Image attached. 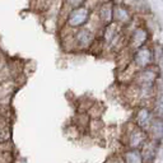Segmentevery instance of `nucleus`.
Returning <instances> with one entry per match:
<instances>
[{
	"mask_svg": "<svg viewBox=\"0 0 163 163\" xmlns=\"http://www.w3.org/2000/svg\"><path fill=\"white\" fill-rule=\"evenodd\" d=\"M148 134L147 131L138 128L133 121L128 122L121 134V144L124 148L128 149H142L143 145L148 142Z\"/></svg>",
	"mask_w": 163,
	"mask_h": 163,
	"instance_id": "1",
	"label": "nucleus"
},
{
	"mask_svg": "<svg viewBox=\"0 0 163 163\" xmlns=\"http://www.w3.org/2000/svg\"><path fill=\"white\" fill-rule=\"evenodd\" d=\"M92 12L87 5L71 9V10L66 14L65 18V26L69 27L70 29H79L83 28L85 24L89 23L90 17H92Z\"/></svg>",
	"mask_w": 163,
	"mask_h": 163,
	"instance_id": "2",
	"label": "nucleus"
},
{
	"mask_svg": "<svg viewBox=\"0 0 163 163\" xmlns=\"http://www.w3.org/2000/svg\"><path fill=\"white\" fill-rule=\"evenodd\" d=\"M131 62L138 70L156 65V50L154 46L147 45L131 52Z\"/></svg>",
	"mask_w": 163,
	"mask_h": 163,
	"instance_id": "3",
	"label": "nucleus"
},
{
	"mask_svg": "<svg viewBox=\"0 0 163 163\" xmlns=\"http://www.w3.org/2000/svg\"><path fill=\"white\" fill-rule=\"evenodd\" d=\"M158 78H159V68L157 65H152L145 69L138 70L134 75L131 84L139 88H154Z\"/></svg>",
	"mask_w": 163,
	"mask_h": 163,
	"instance_id": "4",
	"label": "nucleus"
},
{
	"mask_svg": "<svg viewBox=\"0 0 163 163\" xmlns=\"http://www.w3.org/2000/svg\"><path fill=\"white\" fill-rule=\"evenodd\" d=\"M153 120H154V115H153V111H152V106L140 105V106L135 107L134 114H133V120L131 121H133L138 128L147 131Z\"/></svg>",
	"mask_w": 163,
	"mask_h": 163,
	"instance_id": "5",
	"label": "nucleus"
},
{
	"mask_svg": "<svg viewBox=\"0 0 163 163\" xmlns=\"http://www.w3.org/2000/svg\"><path fill=\"white\" fill-rule=\"evenodd\" d=\"M149 40H151V32L148 31V28L139 26L131 32L130 37L128 38V47L129 50L135 51V50H138L140 47L149 45Z\"/></svg>",
	"mask_w": 163,
	"mask_h": 163,
	"instance_id": "6",
	"label": "nucleus"
},
{
	"mask_svg": "<svg viewBox=\"0 0 163 163\" xmlns=\"http://www.w3.org/2000/svg\"><path fill=\"white\" fill-rule=\"evenodd\" d=\"M73 37H74L75 50H89L94 43V41H96L94 32L85 28V27L74 31Z\"/></svg>",
	"mask_w": 163,
	"mask_h": 163,
	"instance_id": "7",
	"label": "nucleus"
},
{
	"mask_svg": "<svg viewBox=\"0 0 163 163\" xmlns=\"http://www.w3.org/2000/svg\"><path fill=\"white\" fill-rule=\"evenodd\" d=\"M114 0H105L99 4L98 8V19L101 27H106L114 22Z\"/></svg>",
	"mask_w": 163,
	"mask_h": 163,
	"instance_id": "8",
	"label": "nucleus"
},
{
	"mask_svg": "<svg viewBox=\"0 0 163 163\" xmlns=\"http://www.w3.org/2000/svg\"><path fill=\"white\" fill-rule=\"evenodd\" d=\"M133 12L125 4H115L114 8V22L121 27H125L133 22Z\"/></svg>",
	"mask_w": 163,
	"mask_h": 163,
	"instance_id": "9",
	"label": "nucleus"
},
{
	"mask_svg": "<svg viewBox=\"0 0 163 163\" xmlns=\"http://www.w3.org/2000/svg\"><path fill=\"white\" fill-rule=\"evenodd\" d=\"M147 134L149 140H153V142L161 144L163 139V120L154 117V120L152 121L151 126H149V129L147 130Z\"/></svg>",
	"mask_w": 163,
	"mask_h": 163,
	"instance_id": "10",
	"label": "nucleus"
},
{
	"mask_svg": "<svg viewBox=\"0 0 163 163\" xmlns=\"http://www.w3.org/2000/svg\"><path fill=\"white\" fill-rule=\"evenodd\" d=\"M158 148H159V143H156V142H153V140L148 139V142L140 149L144 163H152L154 161V158L158 153Z\"/></svg>",
	"mask_w": 163,
	"mask_h": 163,
	"instance_id": "11",
	"label": "nucleus"
},
{
	"mask_svg": "<svg viewBox=\"0 0 163 163\" xmlns=\"http://www.w3.org/2000/svg\"><path fill=\"white\" fill-rule=\"evenodd\" d=\"M120 158L122 163H144L140 149L124 148V151L120 153Z\"/></svg>",
	"mask_w": 163,
	"mask_h": 163,
	"instance_id": "12",
	"label": "nucleus"
},
{
	"mask_svg": "<svg viewBox=\"0 0 163 163\" xmlns=\"http://www.w3.org/2000/svg\"><path fill=\"white\" fill-rule=\"evenodd\" d=\"M103 131V122L101 119H90L89 126H88V131L92 137H99Z\"/></svg>",
	"mask_w": 163,
	"mask_h": 163,
	"instance_id": "13",
	"label": "nucleus"
},
{
	"mask_svg": "<svg viewBox=\"0 0 163 163\" xmlns=\"http://www.w3.org/2000/svg\"><path fill=\"white\" fill-rule=\"evenodd\" d=\"M152 111H153V115H154V117L163 120V96L156 97L154 99H153Z\"/></svg>",
	"mask_w": 163,
	"mask_h": 163,
	"instance_id": "14",
	"label": "nucleus"
},
{
	"mask_svg": "<svg viewBox=\"0 0 163 163\" xmlns=\"http://www.w3.org/2000/svg\"><path fill=\"white\" fill-rule=\"evenodd\" d=\"M87 114L90 119H101L103 115V106L98 102H94L93 105L90 106L89 110L87 111Z\"/></svg>",
	"mask_w": 163,
	"mask_h": 163,
	"instance_id": "15",
	"label": "nucleus"
},
{
	"mask_svg": "<svg viewBox=\"0 0 163 163\" xmlns=\"http://www.w3.org/2000/svg\"><path fill=\"white\" fill-rule=\"evenodd\" d=\"M85 3H87V0H62V10L69 9L70 12L71 9L85 5ZM66 14H68V10H66Z\"/></svg>",
	"mask_w": 163,
	"mask_h": 163,
	"instance_id": "16",
	"label": "nucleus"
}]
</instances>
